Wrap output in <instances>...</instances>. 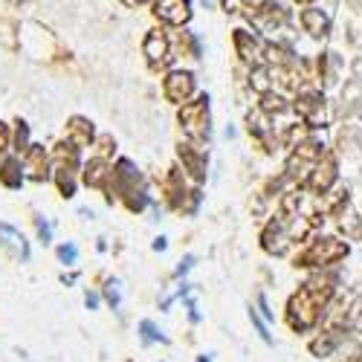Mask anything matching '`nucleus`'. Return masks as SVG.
I'll return each mask as SVG.
<instances>
[{"label": "nucleus", "mask_w": 362, "mask_h": 362, "mask_svg": "<svg viewBox=\"0 0 362 362\" xmlns=\"http://www.w3.org/2000/svg\"><path fill=\"white\" fill-rule=\"evenodd\" d=\"M139 330H142V342H145V345H148V342H165V337L154 327V322L145 319V322L139 325Z\"/></svg>", "instance_id": "nucleus-17"}, {"label": "nucleus", "mask_w": 362, "mask_h": 362, "mask_svg": "<svg viewBox=\"0 0 362 362\" xmlns=\"http://www.w3.org/2000/svg\"><path fill=\"white\" fill-rule=\"evenodd\" d=\"M6 142H9V134H6V128H4V125H0V154L6 151Z\"/></svg>", "instance_id": "nucleus-23"}, {"label": "nucleus", "mask_w": 362, "mask_h": 362, "mask_svg": "<svg viewBox=\"0 0 362 362\" xmlns=\"http://www.w3.org/2000/svg\"><path fill=\"white\" fill-rule=\"evenodd\" d=\"M125 4H131V6H136V4H151V0H125Z\"/></svg>", "instance_id": "nucleus-25"}, {"label": "nucleus", "mask_w": 362, "mask_h": 362, "mask_svg": "<svg viewBox=\"0 0 362 362\" xmlns=\"http://www.w3.org/2000/svg\"><path fill=\"white\" fill-rule=\"evenodd\" d=\"M296 4H313V0H296Z\"/></svg>", "instance_id": "nucleus-26"}, {"label": "nucleus", "mask_w": 362, "mask_h": 362, "mask_svg": "<svg viewBox=\"0 0 362 362\" xmlns=\"http://www.w3.org/2000/svg\"><path fill=\"white\" fill-rule=\"evenodd\" d=\"M334 276H325V279H313L301 287L287 305V322L293 330H310L313 325L322 322L325 308L330 305L334 298Z\"/></svg>", "instance_id": "nucleus-1"}, {"label": "nucleus", "mask_w": 362, "mask_h": 362, "mask_svg": "<svg viewBox=\"0 0 362 362\" xmlns=\"http://www.w3.org/2000/svg\"><path fill=\"white\" fill-rule=\"evenodd\" d=\"M339 67H342V62H339L337 52H325L319 58V76L325 78V84H334L339 78Z\"/></svg>", "instance_id": "nucleus-14"}, {"label": "nucleus", "mask_w": 362, "mask_h": 362, "mask_svg": "<svg viewBox=\"0 0 362 362\" xmlns=\"http://www.w3.org/2000/svg\"><path fill=\"white\" fill-rule=\"evenodd\" d=\"M250 319H252V325L258 327V334H261V337H264V339L269 342V334H267V325H264V322L258 319V313H255V310H250Z\"/></svg>", "instance_id": "nucleus-20"}, {"label": "nucleus", "mask_w": 362, "mask_h": 362, "mask_svg": "<svg viewBox=\"0 0 362 362\" xmlns=\"http://www.w3.org/2000/svg\"><path fill=\"white\" fill-rule=\"evenodd\" d=\"M247 15L255 18V23L261 29H267V33H276L279 26L290 23V12L281 4H276V0H267V4H261V6H252V12H247Z\"/></svg>", "instance_id": "nucleus-6"}, {"label": "nucleus", "mask_w": 362, "mask_h": 362, "mask_svg": "<svg viewBox=\"0 0 362 362\" xmlns=\"http://www.w3.org/2000/svg\"><path fill=\"white\" fill-rule=\"evenodd\" d=\"M107 301L113 308H119V301H122V293H119V281H107Z\"/></svg>", "instance_id": "nucleus-19"}, {"label": "nucleus", "mask_w": 362, "mask_h": 362, "mask_svg": "<svg viewBox=\"0 0 362 362\" xmlns=\"http://www.w3.org/2000/svg\"><path fill=\"white\" fill-rule=\"evenodd\" d=\"M38 235H41V240H44V244L49 240V226H47L44 221H38Z\"/></svg>", "instance_id": "nucleus-22"}, {"label": "nucleus", "mask_w": 362, "mask_h": 362, "mask_svg": "<svg viewBox=\"0 0 362 362\" xmlns=\"http://www.w3.org/2000/svg\"><path fill=\"white\" fill-rule=\"evenodd\" d=\"M0 244H4V247L9 250V255L18 258V261H26V258H29L26 238H23L15 226H9V223H0Z\"/></svg>", "instance_id": "nucleus-10"}, {"label": "nucleus", "mask_w": 362, "mask_h": 362, "mask_svg": "<svg viewBox=\"0 0 362 362\" xmlns=\"http://www.w3.org/2000/svg\"><path fill=\"white\" fill-rule=\"evenodd\" d=\"M296 113L305 119L310 128H319L322 119H325V96L319 87H301L296 93V102H293Z\"/></svg>", "instance_id": "nucleus-4"}, {"label": "nucleus", "mask_w": 362, "mask_h": 362, "mask_svg": "<svg viewBox=\"0 0 362 362\" xmlns=\"http://www.w3.org/2000/svg\"><path fill=\"white\" fill-rule=\"evenodd\" d=\"M235 47H238V55L244 58V62H252V64H258L261 55H264L261 41L252 33H247V29H238L235 33Z\"/></svg>", "instance_id": "nucleus-11"}, {"label": "nucleus", "mask_w": 362, "mask_h": 362, "mask_svg": "<svg viewBox=\"0 0 362 362\" xmlns=\"http://www.w3.org/2000/svg\"><path fill=\"white\" fill-rule=\"evenodd\" d=\"M258 308H261V313H264V319H273V310H269V308H267V296H264V293L258 296Z\"/></svg>", "instance_id": "nucleus-21"}, {"label": "nucleus", "mask_w": 362, "mask_h": 362, "mask_svg": "<svg viewBox=\"0 0 362 362\" xmlns=\"http://www.w3.org/2000/svg\"><path fill=\"white\" fill-rule=\"evenodd\" d=\"M298 21H301V26H305V33H308L310 38H325V35L330 33V15H327L325 9H316V6L301 9Z\"/></svg>", "instance_id": "nucleus-8"}, {"label": "nucleus", "mask_w": 362, "mask_h": 362, "mask_svg": "<svg viewBox=\"0 0 362 362\" xmlns=\"http://www.w3.org/2000/svg\"><path fill=\"white\" fill-rule=\"evenodd\" d=\"M348 252H351V247L345 244V240L330 238V235H319L296 255V267H305V269L308 267H330V264L342 261Z\"/></svg>", "instance_id": "nucleus-2"}, {"label": "nucleus", "mask_w": 362, "mask_h": 362, "mask_svg": "<svg viewBox=\"0 0 362 362\" xmlns=\"http://www.w3.org/2000/svg\"><path fill=\"white\" fill-rule=\"evenodd\" d=\"M194 90V81H192V76L189 73H171L168 78H165V96L171 99V102H183L189 93Z\"/></svg>", "instance_id": "nucleus-12"}, {"label": "nucleus", "mask_w": 362, "mask_h": 362, "mask_svg": "<svg viewBox=\"0 0 362 362\" xmlns=\"http://www.w3.org/2000/svg\"><path fill=\"white\" fill-rule=\"evenodd\" d=\"M99 305V296L96 293H87V308H96Z\"/></svg>", "instance_id": "nucleus-24"}, {"label": "nucleus", "mask_w": 362, "mask_h": 362, "mask_svg": "<svg viewBox=\"0 0 362 362\" xmlns=\"http://www.w3.org/2000/svg\"><path fill=\"white\" fill-rule=\"evenodd\" d=\"M105 163H93V165H87V174H84V180L90 186H102L105 183Z\"/></svg>", "instance_id": "nucleus-16"}, {"label": "nucleus", "mask_w": 362, "mask_h": 362, "mask_svg": "<svg viewBox=\"0 0 362 362\" xmlns=\"http://www.w3.org/2000/svg\"><path fill=\"white\" fill-rule=\"evenodd\" d=\"M334 183H337V160H334V154H325L319 160V165L313 168V174H310V180L305 186L310 192H316V194H327Z\"/></svg>", "instance_id": "nucleus-7"}, {"label": "nucleus", "mask_w": 362, "mask_h": 362, "mask_svg": "<svg viewBox=\"0 0 362 362\" xmlns=\"http://www.w3.org/2000/svg\"><path fill=\"white\" fill-rule=\"evenodd\" d=\"M145 55H148V62L154 64V67L165 64V62H168V41H165L160 33H151V35L145 38Z\"/></svg>", "instance_id": "nucleus-13"}, {"label": "nucleus", "mask_w": 362, "mask_h": 362, "mask_svg": "<svg viewBox=\"0 0 362 362\" xmlns=\"http://www.w3.org/2000/svg\"><path fill=\"white\" fill-rule=\"evenodd\" d=\"M180 122H183V128L192 139H206L209 136V99L200 96L197 102L186 105L180 110Z\"/></svg>", "instance_id": "nucleus-5"}, {"label": "nucleus", "mask_w": 362, "mask_h": 362, "mask_svg": "<svg viewBox=\"0 0 362 362\" xmlns=\"http://www.w3.org/2000/svg\"><path fill=\"white\" fill-rule=\"evenodd\" d=\"M76 255H78V250H76L73 244H64V247H58V258H62L64 264H76Z\"/></svg>", "instance_id": "nucleus-18"}, {"label": "nucleus", "mask_w": 362, "mask_h": 362, "mask_svg": "<svg viewBox=\"0 0 362 362\" xmlns=\"http://www.w3.org/2000/svg\"><path fill=\"white\" fill-rule=\"evenodd\" d=\"M157 18H163L165 23H186L192 18V9H189V0H157Z\"/></svg>", "instance_id": "nucleus-9"}, {"label": "nucleus", "mask_w": 362, "mask_h": 362, "mask_svg": "<svg viewBox=\"0 0 362 362\" xmlns=\"http://www.w3.org/2000/svg\"><path fill=\"white\" fill-rule=\"evenodd\" d=\"M356 362H362V354H359V356H356Z\"/></svg>", "instance_id": "nucleus-28"}, {"label": "nucleus", "mask_w": 362, "mask_h": 362, "mask_svg": "<svg viewBox=\"0 0 362 362\" xmlns=\"http://www.w3.org/2000/svg\"><path fill=\"white\" fill-rule=\"evenodd\" d=\"M322 157H325V151H322V142H316V139H308V142L296 145V151L287 160V177L298 180V183H308Z\"/></svg>", "instance_id": "nucleus-3"}, {"label": "nucleus", "mask_w": 362, "mask_h": 362, "mask_svg": "<svg viewBox=\"0 0 362 362\" xmlns=\"http://www.w3.org/2000/svg\"><path fill=\"white\" fill-rule=\"evenodd\" d=\"M197 362H209V359H206V356H200V359H197Z\"/></svg>", "instance_id": "nucleus-27"}, {"label": "nucleus", "mask_w": 362, "mask_h": 362, "mask_svg": "<svg viewBox=\"0 0 362 362\" xmlns=\"http://www.w3.org/2000/svg\"><path fill=\"white\" fill-rule=\"evenodd\" d=\"M339 145H342V151H348V154H356V151L362 148L359 131H356V128H345V131L339 134Z\"/></svg>", "instance_id": "nucleus-15"}]
</instances>
